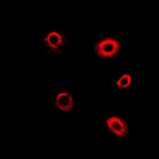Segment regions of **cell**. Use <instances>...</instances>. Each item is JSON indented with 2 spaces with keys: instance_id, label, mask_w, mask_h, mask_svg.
Instances as JSON below:
<instances>
[{
  "instance_id": "cell-1",
  "label": "cell",
  "mask_w": 159,
  "mask_h": 159,
  "mask_svg": "<svg viewBox=\"0 0 159 159\" xmlns=\"http://www.w3.org/2000/svg\"><path fill=\"white\" fill-rule=\"evenodd\" d=\"M119 48L120 45L116 40L114 38H107L96 43L95 51L99 56L111 57L119 52Z\"/></svg>"
},
{
  "instance_id": "cell-2",
  "label": "cell",
  "mask_w": 159,
  "mask_h": 159,
  "mask_svg": "<svg viewBox=\"0 0 159 159\" xmlns=\"http://www.w3.org/2000/svg\"><path fill=\"white\" fill-rule=\"evenodd\" d=\"M107 125L111 130L115 134L120 138L126 137L127 134V125L120 118L111 117L107 119Z\"/></svg>"
},
{
  "instance_id": "cell-3",
  "label": "cell",
  "mask_w": 159,
  "mask_h": 159,
  "mask_svg": "<svg viewBox=\"0 0 159 159\" xmlns=\"http://www.w3.org/2000/svg\"><path fill=\"white\" fill-rule=\"evenodd\" d=\"M56 106L61 110L70 111L73 108V99L69 92H64L58 95L56 100Z\"/></svg>"
},
{
  "instance_id": "cell-4",
  "label": "cell",
  "mask_w": 159,
  "mask_h": 159,
  "mask_svg": "<svg viewBox=\"0 0 159 159\" xmlns=\"http://www.w3.org/2000/svg\"><path fill=\"white\" fill-rule=\"evenodd\" d=\"M46 41L48 42V45L52 48H57L58 45L61 43V37L57 33H50L48 35Z\"/></svg>"
},
{
  "instance_id": "cell-5",
  "label": "cell",
  "mask_w": 159,
  "mask_h": 159,
  "mask_svg": "<svg viewBox=\"0 0 159 159\" xmlns=\"http://www.w3.org/2000/svg\"><path fill=\"white\" fill-rule=\"evenodd\" d=\"M130 81H131V77H130V76H129V75L127 74L124 75V76H122V77L120 78V80L117 82L118 88L122 89H124V88L128 87L130 84Z\"/></svg>"
}]
</instances>
